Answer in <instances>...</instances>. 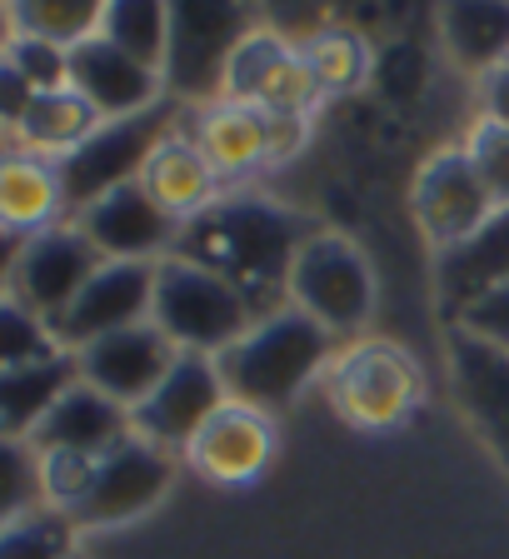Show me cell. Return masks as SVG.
<instances>
[{
    "mask_svg": "<svg viewBox=\"0 0 509 559\" xmlns=\"http://www.w3.org/2000/svg\"><path fill=\"white\" fill-rule=\"evenodd\" d=\"M75 384H81V365H75L70 349L56 355V360L0 370V435H5V440H31L35 425H40Z\"/></svg>",
    "mask_w": 509,
    "mask_h": 559,
    "instance_id": "23",
    "label": "cell"
},
{
    "mask_svg": "<svg viewBox=\"0 0 509 559\" xmlns=\"http://www.w3.org/2000/svg\"><path fill=\"white\" fill-rule=\"evenodd\" d=\"M151 320L186 355H221L260 320L250 295L186 255H165L155 265V310Z\"/></svg>",
    "mask_w": 509,
    "mask_h": 559,
    "instance_id": "4",
    "label": "cell"
},
{
    "mask_svg": "<svg viewBox=\"0 0 509 559\" xmlns=\"http://www.w3.org/2000/svg\"><path fill=\"white\" fill-rule=\"evenodd\" d=\"M454 325L470 330L475 340H485V345H495V349H509V280L505 285H489V290L475 295L464 310H454Z\"/></svg>",
    "mask_w": 509,
    "mask_h": 559,
    "instance_id": "35",
    "label": "cell"
},
{
    "mask_svg": "<svg viewBox=\"0 0 509 559\" xmlns=\"http://www.w3.org/2000/svg\"><path fill=\"white\" fill-rule=\"evenodd\" d=\"M161 265V260H155ZM155 265L151 260H105L75 305L56 320V340L66 349H85L91 340L116 335L126 325L151 320L155 310Z\"/></svg>",
    "mask_w": 509,
    "mask_h": 559,
    "instance_id": "13",
    "label": "cell"
},
{
    "mask_svg": "<svg viewBox=\"0 0 509 559\" xmlns=\"http://www.w3.org/2000/svg\"><path fill=\"white\" fill-rule=\"evenodd\" d=\"M380 300L370 255L335 230H315L289 265V305L320 320L335 340H359Z\"/></svg>",
    "mask_w": 509,
    "mask_h": 559,
    "instance_id": "5",
    "label": "cell"
},
{
    "mask_svg": "<svg viewBox=\"0 0 509 559\" xmlns=\"http://www.w3.org/2000/svg\"><path fill=\"white\" fill-rule=\"evenodd\" d=\"M140 186H145V195H151L165 215H175L180 225L196 221L200 210L215 205V200L225 195V180L215 175V165L205 160L200 140L190 135L186 126H175L170 135L155 145V155L145 160V170H140Z\"/></svg>",
    "mask_w": 509,
    "mask_h": 559,
    "instance_id": "19",
    "label": "cell"
},
{
    "mask_svg": "<svg viewBox=\"0 0 509 559\" xmlns=\"http://www.w3.org/2000/svg\"><path fill=\"white\" fill-rule=\"evenodd\" d=\"M300 56L324 95H345L370 75V46L345 25H320V31L300 35Z\"/></svg>",
    "mask_w": 509,
    "mask_h": 559,
    "instance_id": "28",
    "label": "cell"
},
{
    "mask_svg": "<svg viewBox=\"0 0 509 559\" xmlns=\"http://www.w3.org/2000/svg\"><path fill=\"white\" fill-rule=\"evenodd\" d=\"M320 384L330 405H335V415L350 430L365 435H390L400 425H410L429 390L415 355L384 335L340 340L335 360H330Z\"/></svg>",
    "mask_w": 509,
    "mask_h": 559,
    "instance_id": "3",
    "label": "cell"
},
{
    "mask_svg": "<svg viewBox=\"0 0 509 559\" xmlns=\"http://www.w3.org/2000/svg\"><path fill=\"white\" fill-rule=\"evenodd\" d=\"M315 230L320 225H310L280 200H265L254 190H225L215 205L180 225L175 255L210 265L215 275L240 285L254 310L270 314L289 305V265Z\"/></svg>",
    "mask_w": 509,
    "mask_h": 559,
    "instance_id": "1",
    "label": "cell"
},
{
    "mask_svg": "<svg viewBox=\"0 0 509 559\" xmlns=\"http://www.w3.org/2000/svg\"><path fill=\"white\" fill-rule=\"evenodd\" d=\"M475 170L485 175L489 195L499 200V210H509V120H495V116H480L475 126L464 130L460 140Z\"/></svg>",
    "mask_w": 509,
    "mask_h": 559,
    "instance_id": "33",
    "label": "cell"
},
{
    "mask_svg": "<svg viewBox=\"0 0 509 559\" xmlns=\"http://www.w3.org/2000/svg\"><path fill=\"white\" fill-rule=\"evenodd\" d=\"M130 435H135L130 409L81 380L40 425H35L31 444L35 450H81V454L105 460V454L116 450V444H126Z\"/></svg>",
    "mask_w": 509,
    "mask_h": 559,
    "instance_id": "21",
    "label": "cell"
},
{
    "mask_svg": "<svg viewBox=\"0 0 509 559\" xmlns=\"http://www.w3.org/2000/svg\"><path fill=\"white\" fill-rule=\"evenodd\" d=\"M60 221H70L60 165L11 145L0 160V225H5V235L25 240V235H40Z\"/></svg>",
    "mask_w": 509,
    "mask_h": 559,
    "instance_id": "20",
    "label": "cell"
},
{
    "mask_svg": "<svg viewBox=\"0 0 509 559\" xmlns=\"http://www.w3.org/2000/svg\"><path fill=\"white\" fill-rule=\"evenodd\" d=\"M100 110H95L91 100H85L81 91H40L31 100V110L21 116V126L11 130V145L15 151H35L46 155V160H66L70 151H81L85 140L100 130Z\"/></svg>",
    "mask_w": 509,
    "mask_h": 559,
    "instance_id": "24",
    "label": "cell"
},
{
    "mask_svg": "<svg viewBox=\"0 0 509 559\" xmlns=\"http://www.w3.org/2000/svg\"><path fill=\"white\" fill-rule=\"evenodd\" d=\"M100 265L105 255L75 221H60L40 235H25V240L5 235V300L25 305L56 325Z\"/></svg>",
    "mask_w": 509,
    "mask_h": 559,
    "instance_id": "6",
    "label": "cell"
},
{
    "mask_svg": "<svg viewBox=\"0 0 509 559\" xmlns=\"http://www.w3.org/2000/svg\"><path fill=\"white\" fill-rule=\"evenodd\" d=\"M480 91H485V116L509 120V60L499 70H489L485 81H480Z\"/></svg>",
    "mask_w": 509,
    "mask_h": 559,
    "instance_id": "36",
    "label": "cell"
},
{
    "mask_svg": "<svg viewBox=\"0 0 509 559\" xmlns=\"http://www.w3.org/2000/svg\"><path fill=\"white\" fill-rule=\"evenodd\" d=\"M70 221L91 235V245L105 260H151L155 265V260L175 255V245H180V221L165 215V210L145 195L140 180L91 200V205L75 210Z\"/></svg>",
    "mask_w": 509,
    "mask_h": 559,
    "instance_id": "16",
    "label": "cell"
},
{
    "mask_svg": "<svg viewBox=\"0 0 509 559\" xmlns=\"http://www.w3.org/2000/svg\"><path fill=\"white\" fill-rule=\"evenodd\" d=\"M35 454H40V495H46V504L60 514H75L85 504V495H91L100 460L81 450H35Z\"/></svg>",
    "mask_w": 509,
    "mask_h": 559,
    "instance_id": "31",
    "label": "cell"
},
{
    "mask_svg": "<svg viewBox=\"0 0 509 559\" xmlns=\"http://www.w3.org/2000/svg\"><path fill=\"white\" fill-rule=\"evenodd\" d=\"M66 355V345L56 340V325L40 320L35 310L15 300H0V370H15V365H40Z\"/></svg>",
    "mask_w": 509,
    "mask_h": 559,
    "instance_id": "30",
    "label": "cell"
},
{
    "mask_svg": "<svg viewBox=\"0 0 509 559\" xmlns=\"http://www.w3.org/2000/svg\"><path fill=\"white\" fill-rule=\"evenodd\" d=\"M221 95L275 110V116H315L324 100L320 81L310 75V66L300 56V40H285V35L265 31V25H254L230 50Z\"/></svg>",
    "mask_w": 509,
    "mask_h": 559,
    "instance_id": "9",
    "label": "cell"
},
{
    "mask_svg": "<svg viewBox=\"0 0 509 559\" xmlns=\"http://www.w3.org/2000/svg\"><path fill=\"white\" fill-rule=\"evenodd\" d=\"M75 365H81V380L100 395H110L116 405L135 409L145 395H155V384L175 370V360L186 349L175 345L155 320H140V325H126L116 335L91 340L85 349H70Z\"/></svg>",
    "mask_w": 509,
    "mask_h": 559,
    "instance_id": "11",
    "label": "cell"
},
{
    "mask_svg": "<svg viewBox=\"0 0 509 559\" xmlns=\"http://www.w3.org/2000/svg\"><path fill=\"white\" fill-rule=\"evenodd\" d=\"M31 91H66L70 85V50L50 46V40H31V35H5V60Z\"/></svg>",
    "mask_w": 509,
    "mask_h": 559,
    "instance_id": "32",
    "label": "cell"
},
{
    "mask_svg": "<svg viewBox=\"0 0 509 559\" xmlns=\"http://www.w3.org/2000/svg\"><path fill=\"white\" fill-rule=\"evenodd\" d=\"M275 415L260 405H245V400H225L215 415L200 425V435L186 444L190 469H200L215 485H254V479L270 469L275 460Z\"/></svg>",
    "mask_w": 509,
    "mask_h": 559,
    "instance_id": "14",
    "label": "cell"
},
{
    "mask_svg": "<svg viewBox=\"0 0 509 559\" xmlns=\"http://www.w3.org/2000/svg\"><path fill=\"white\" fill-rule=\"evenodd\" d=\"M445 349H450V384L460 409L509 465V349L485 345L460 325H450Z\"/></svg>",
    "mask_w": 509,
    "mask_h": 559,
    "instance_id": "18",
    "label": "cell"
},
{
    "mask_svg": "<svg viewBox=\"0 0 509 559\" xmlns=\"http://www.w3.org/2000/svg\"><path fill=\"white\" fill-rule=\"evenodd\" d=\"M100 21L105 0H5V35H31L66 50L100 35Z\"/></svg>",
    "mask_w": 509,
    "mask_h": 559,
    "instance_id": "26",
    "label": "cell"
},
{
    "mask_svg": "<svg viewBox=\"0 0 509 559\" xmlns=\"http://www.w3.org/2000/svg\"><path fill=\"white\" fill-rule=\"evenodd\" d=\"M170 130H175V116H170V105H161V110H145V116L105 120L81 151H70L66 160H56L60 180H66L70 215L85 210L91 200H100V195H110V190L140 180L145 160H151L155 145H161Z\"/></svg>",
    "mask_w": 509,
    "mask_h": 559,
    "instance_id": "8",
    "label": "cell"
},
{
    "mask_svg": "<svg viewBox=\"0 0 509 559\" xmlns=\"http://www.w3.org/2000/svg\"><path fill=\"white\" fill-rule=\"evenodd\" d=\"M100 35L145 66L165 70L170 66V0H105Z\"/></svg>",
    "mask_w": 509,
    "mask_h": 559,
    "instance_id": "27",
    "label": "cell"
},
{
    "mask_svg": "<svg viewBox=\"0 0 509 559\" xmlns=\"http://www.w3.org/2000/svg\"><path fill=\"white\" fill-rule=\"evenodd\" d=\"M70 91H81L100 110V120H126L161 110L165 95H170V81H165V70L135 60L116 40L91 35V40L70 50Z\"/></svg>",
    "mask_w": 509,
    "mask_h": 559,
    "instance_id": "15",
    "label": "cell"
},
{
    "mask_svg": "<svg viewBox=\"0 0 509 559\" xmlns=\"http://www.w3.org/2000/svg\"><path fill=\"white\" fill-rule=\"evenodd\" d=\"M410 210H415V225L440 255L470 245L489 221L499 215V200L489 195L485 175L475 170L464 145H445V151L425 155V165L415 170V186H410Z\"/></svg>",
    "mask_w": 509,
    "mask_h": 559,
    "instance_id": "7",
    "label": "cell"
},
{
    "mask_svg": "<svg viewBox=\"0 0 509 559\" xmlns=\"http://www.w3.org/2000/svg\"><path fill=\"white\" fill-rule=\"evenodd\" d=\"M225 400H230V390H225V380H221L215 355H180L175 370L155 384V395H145L130 409V419H135L140 440L161 444V450H170V454H186V444L196 440L200 425H205Z\"/></svg>",
    "mask_w": 509,
    "mask_h": 559,
    "instance_id": "12",
    "label": "cell"
},
{
    "mask_svg": "<svg viewBox=\"0 0 509 559\" xmlns=\"http://www.w3.org/2000/svg\"><path fill=\"white\" fill-rule=\"evenodd\" d=\"M505 280H509V210H499L470 245L440 255V290L454 300V310H464L475 295H485L489 285H505Z\"/></svg>",
    "mask_w": 509,
    "mask_h": 559,
    "instance_id": "25",
    "label": "cell"
},
{
    "mask_svg": "<svg viewBox=\"0 0 509 559\" xmlns=\"http://www.w3.org/2000/svg\"><path fill=\"white\" fill-rule=\"evenodd\" d=\"M190 135L200 140L205 160L225 180V190H245L260 170H275V140H270V110L215 95L190 110Z\"/></svg>",
    "mask_w": 509,
    "mask_h": 559,
    "instance_id": "17",
    "label": "cell"
},
{
    "mask_svg": "<svg viewBox=\"0 0 509 559\" xmlns=\"http://www.w3.org/2000/svg\"><path fill=\"white\" fill-rule=\"evenodd\" d=\"M46 495H40V454L31 440H5V500L0 514L5 520H21V514L40 510Z\"/></svg>",
    "mask_w": 509,
    "mask_h": 559,
    "instance_id": "34",
    "label": "cell"
},
{
    "mask_svg": "<svg viewBox=\"0 0 509 559\" xmlns=\"http://www.w3.org/2000/svg\"><path fill=\"white\" fill-rule=\"evenodd\" d=\"M335 349L340 340L320 320H310L295 305H280V310L260 314L230 349H221L215 365H221V380L230 390V400H245V405H260L270 415H280L315 380H324Z\"/></svg>",
    "mask_w": 509,
    "mask_h": 559,
    "instance_id": "2",
    "label": "cell"
},
{
    "mask_svg": "<svg viewBox=\"0 0 509 559\" xmlns=\"http://www.w3.org/2000/svg\"><path fill=\"white\" fill-rule=\"evenodd\" d=\"M170 485H175V454L130 435L126 444H116L100 460L91 495L70 520H75V530H110V524L140 520L170 495Z\"/></svg>",
    "mask_w": 509,
    "mask_h": 559,
    "instance_id": "10",
    "label": "cell"
},
{
    "mask_svg": "<svg viewBox=\"0 0 509 559\" xmlns=\"http://www.w3.org/2000/svg\"><path fill=\"white\" fill-rule=\"evenodd\" d=\"M435 25L454 66L480 81L509 60V0H435Z\"/></svg>",
    "mask_w": 509,
    "mask_h": 559,
    "instance_id": "22",
    "label": "cell"
},
{
    "mask_svg": "<svg viewBox=\"0 0 509 559\" xmlns=\"http://www.w3.org/2000/svg\"><path fill=\"white\" fill-rule=\"evenodd\" d=\"M70 549H75V520L50 504L5 520L0 530V559H70Z\"/></svg>",
    "mask_w": 509,
    "mask_h": 559,
    "instance_id": "29",
    "label": "cell"
}]
</instances>
